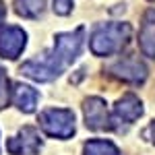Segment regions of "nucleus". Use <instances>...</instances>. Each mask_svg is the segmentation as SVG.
<instances>
[{"label":"nucleus","instance_id":"obj_11","mask_svg":"<svg viewBox=\"0 0 155 155\" xmlns=\"http://www.w3.org/2000/svg\"><path fill=\"white\" fill-rule=\"evenodd\" d=\"M37 91L33 87H29V85H15V89H12V101H15V106L19 107L21 112L25 114H31L37 106Z\"/></svg>","mask_w":155,"mask_h":155},{"label":"nucleus","instance_id":"obj_5","mask_svg":"<svg viewBox=\"0 0 155 155\" xmlns=\"http://www.w3.org/2000/svg\"><path fill=\"white\" fill-rule=\"evenodd\" d=\"M110 74H114L120 81L139 85L147 79V66L139 58H134V56H124V58L116 60L110 66Z\"/></svg>","mask_w":155,"mask_h":155},{"label":"nucleus","instance_id":"obj_2","mask_svg":"<svg viewBox=\"0 0 155 155\" xmlns=\"http://www.w3.org/2000/svg\"><path fill=\"white\" fill-rule=\"evenodd\" d=\"M39 126L48 137L71 139L74 134V114L66 107H48L39 114Z\"/></svg>","mask_w":155,"mask_h":155},{"label":"nucleus","instance_id":"obj_14","mask_svg":"<svg viewBox=\"0 0 155 155\" xmlns=\"http://www.w3.org/2000/svg\"><path fill=\"white\" fill-rule=\"evenodd\" d=\"M8 99H11V89H8V79H6V74L4 71L0 68V107H4L8 104Z\"/></svg>","mask_w":155,"mask_h":155},{"label":"nucleus","instance_id":"obj_8","mask_svg":"<svg viewBox=\"0 0 155 155\" xmlns=\"http://www.w3.org/2000/svg\"><path fill=\"white\" fill-rule=\"evenodd\" d=\"M83 112H85V124L87 128L91 130H106L110 128L112 124V118L107 114V107H106V101L101 97H89L83 106Z\"/></svg>","mask_w":155,"mask_h":155},{"label":"nucleus","instance_id":"obj_9","mask_svg":"<svg viewBox=\"0 0 155 155\" xmlns=\"http://www.w3.org/2000/svg\"><path fill=\"white\" fill-rule=\"evenodd\" d=\"M143 116V104L141 99L132 93L122 95L114 106V118L116 122H124V124H132L134 120H139Z\"/></svg>","mask_w":155,"mask_h":155},{"label":"nucleus","instance_id":"obj_16","mask_svg":"<svg viewBox=\"0 0 155 155\" xmlns=\"http://www.w3.org/2000/svg\"><path fill=\"white\" fill-rule=\"evenodd\" d=\"M143 137H145V139H149L151 143H155V122H151V124H149V126L145 128Z\"/></svg>","mask_w":155,"mask_h":155},{"label":"nucleus","instance_id":"obj_13","mask_svg":"<svg viewBox=\"0 0 155 155\" xmlns=\"http://www.w3.org/2000/svg\"><path fill=\"white\" fill-rule=\"evenodd\" d=\"M83 155H118V147L114 143H110V141L95 139V141L85 143Z\"/></svg>","mask_w":155,"mask_h":155},{"label":"nucleus","instance_id":"obj_10","mask_svg":"<svg viewBox=\"0 0 155 155\" xmlns=\"http://www.w3.org/2000/svg\"><path fill=\"white\" fill-rule=\"evenodd\" d=\"M139 46L147 58H155V11H147L139 31Z\"/></svg>","mask_w":155,"mask_h":155},{"label":"nucleus","instance_id":"obj_4","mask_svg":"<svg viewBox=\"0 0 155 155\" xmlns=\"http://www.w3.org/2000/svg\"><path fill=\"white\" fill-rule=\"evenodd\" d=\"M83 48V29H74V31H66V33H58L54 37V56L58 58V62L66 68L68 64H72L77 56L81 54Z\"/></svg>","mask_w":155,"mask_h":155},{"label":"nucleus","instance_id":"obj_17","mask_svg":"<svg viewBox=\"0 0 155 155\" xmlns=\"http://www.w3.org/2000/svg\"><path fill=\"white\" fill-rule=\"evenodd\" d=\"M4 17H6V8H4V4H0V23L4 21Z\"/></svg>","mask_w":155,"mask_h":155},{"label":"nucleus","instance_id":"obj_1","mask_svg":"<svg viewBox=\"0 0 155 155\" xmlns=\"http://www.w3.org/2000/svg\"><path fill=\"white\" fill-rule=\"evenodd\" d=\"M132 27L128 23H101L89 37V48L95 56H112L128 44Z\"/></svg>","mask_w":155,"mask_h":155},{"label":"nucleus","instance_id":"obj_15","mask_svg":"<svg viewBox=\"0 0 155 155\" xmlns=\"http://www.w3.org/2000/svg\"><path fill=\"white\" fill-rule=\"evenodd\" d=\"M72 4H74L72 0H54V6H52V8H54V12H56V15L66 17V15L72 11Z\"/></svg>","mask_w":155,"mask_h":155},{"label":"nucleus","instance_id":"obj_3","mask_svg":"<svg viewBox=\"0 0 155 155\" xmlns=\"http://www.w3.org/2000/svg\"><path fill=\"white\" fill-rule=\"evenodd\" d=\"M62 71H64V66L58 62V58L54 56V52H48L41 58L27 60V62L21 64V72H23L25 77H29L33 81H39V83H46V81L56 79Z\"/></svg>","mask_w":155,"mask_h":155},{"label":"nucleus","instance_id":"obj_12","mask_svg":"<svg viewBox=\"0 0 155 155\" xmlns=\"http://www.w3.org/2000/svg\"><path fill=\"white\" fill-rule=\"evenodd\" d=\"M46 6V0H15V11L25 19H37Z\"/></svg>","mask_w":155,"mask_h":155},{"label":"nucleus","instance_id":"obj_6","mask_svg":"<svg viewBox=\"0 0 155 155\" xmlns=\"http://www.w3.org/2000/svg\"><path fill=\"white\" fill-rule=\"evenodd\" d=\"M27 46V33H25L21 27H2L0 29V56L2 58L15 60L21 56V52Z\"/></svg>","mask_w":155,"mask_h":155},{"label":"nucleus","instance_id":"obj_7","mask_svg":"<svg viewBox=\"0 0 155 155\" xmlns=\"http://www.w3.org/2000/svg\"><path fill=\"white\" fill-rule=\"evenodd\" d=\"M6 149L11 151V155H37V151L41 149V139H39L37 128L33 126L21 128L19 137L8 139Z\"/></svg>","mask_w":155,"mask_h":155}]
</instances>
